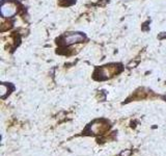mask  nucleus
I'll list each match as a JSON object with an SVG mask.
<instances>
[{
    "label": "nucleus",
    "mask_w": 166,
    "mask_h": 156,
    "mask_svg": "<svg viewBox=\"0 0 166 156\" xmlns=\"http://www.w3.org/2000/svg\"><path fill=\"white\" fill-rule=\"evenodd\" d=\"M110 125L109 122L106 121V120H97V121L90 123L86 127L84 132L89 131L90 134H95V135H102V134L106 133V132L109 130Z\"/></svg>",
    "instance_id": "f03ea898"
},
{
    "label": "nucleus",
    "mask_w": 166,
    "mask_h": 156,
    "mask_svg": "<svg viewBox=\"0 0 166 156\" xmlns=\"http://www.w3.org/2000/svg\"><path fill=\"white\" fill-rule=\"evenodd\" d=\"M85 40V35L81 33H69V35H65L61 38V41H62V45L63 46H71L73 44H76V43H81Z\"/></svg>",
    "instance_id": "20e7f679"
},
{
    "label": "nucleus",
    "mask_w": 166,
    "mask_h": 156,
    "mask_svg": "<svg viewBox=\"0 0 166 156\" xmlns=\"http://www.w3.org/2000/svg\"><path fill=\"white\" fill-rule=\"evenodd\" d=\"M120 71H122L120 65L111 64V65L103 66L102 68L98 69L95 73V76L99 75L98 77H95V79H98V80H105V79H109L113 77V76H115Z\"/></svg>",
    "instance_id": "f257e3e1"
},
{
    "label": "nucleus",
    "mask_w": 166,
    "mask_h": 156,
    "mask_svg": "<svg viewBox=\"0 0 166 156\" xmlns=\"http://www.w3.org/2000/svg\"><path fill=\"white\" fill-rule=\"evenodd\" d=\"M59 4L61 6H69V5H72L73 2H70L69 0H59Z\"/></svg>",
    "instance_id": "39448f33"
},
{
    "label": "nucleus",
    "mask_w": 166,
    "mask_h": 156,
    "mask_svg": "<svg viewBox=\"0 0 166 156\" xmlns=\"http://www.w3.org/2000/svg\"><path fill=\"white\" fill-rule=\"evenodd\" d=\"M1 15L5 18H12L18 12V6L12 1H2L1 3Z\"/></svg>",
    "instance_id": "7ed1b4c3"
}]
</instances>
